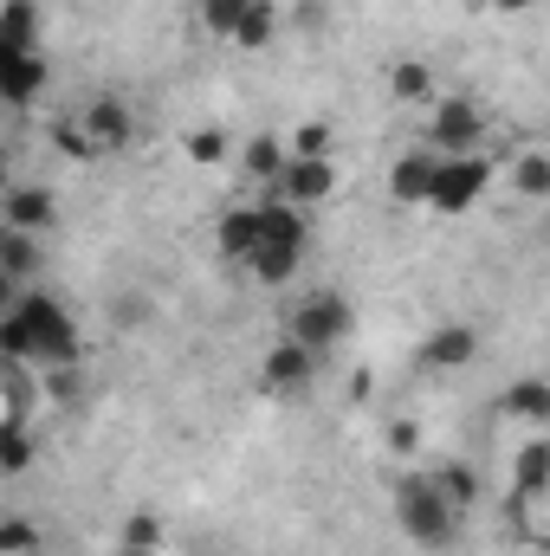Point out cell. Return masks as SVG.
<instances>
[{
  "mask_svg": "<svg viewBox=\"0 0 550 556\" xmlns=\"http://www.w3.org/2000/svg\"><path fill=\"white\" fill-rule=\"evenodd\" d=\"M0 356L26 376L59 369V363H85V337L78 317L46 291V285H20V298L0 311Z\"/></svg>",
  "mask_w": 550,
  "mask_h": 556,
  "instance_id": "cell-1",
  "label": "cell"
},
{
  "mask_svg": "<svg viewBox=\"0 0 550 556\" xmlns=\"http://www.w3.org/2000/svg\"><path fill=\"white\" fill-rule=\"evenodd\" d=\"M396 518H402V531L414 538V551H453L466 511H453V505L427 485V472H409V479L396 485Z\"/></svg>",
  "mask_w": 550,
  "mask_h": 556,
  "instance_id": "cell-2",
  "label": "cell"
},
{
  "mask_svg": "<svg viewBox=\"0 0 550 556\" xmlns=\"http://www.w3.org/2000/svg\"><path fill=\"white\" fill-rule=\"evenodd\" d=\"M492 162L479 155V149H466V155H440L434 162V175H427V214H447V220H460V214H473L479 201H486V188H492Z\"/></svg>",
  "mask_w": 550,
  "mask_h": 556,
  "instance_id": "cell-3",
  "label": "cell"
},
{
  "mask_svg": "<svg viewBox=\"0 0 550 556\" xmlns=\"http://www.w3.org/2000/svg\"><path fill=\"white\" fill-rule=\"evenodd\" d=\"M357 330V311H350V298L343 291H304L291 311H285V337L291 343H304L317 363L330 356V350H343V337Z\"/></svg>",
  "mask_w": 550,
  "mask_h": 556,
  "instance_id": "cell-4",
  "label": "cell"
},
{
  "mask_svg": "<svg viewBox=\"0 0 550 556\" xmlns=\"http://www.w3.org/2000/svg\"><path fill=\"white\" fill-rule=\"evenodd\" d=\"M273 194L311 214L317 201L337 194V155H285V168L273 175Z\"/></svg>",
  "mask_w": 550,
  "mask_h": 556,
  "instance_id": "cell-5",
  "label": "cell"
},
{
  "mask_svg": "<svg viewBox=\"0 0 550 556\" xmlns=\"http://www.w3.org/2000/svg\"><path fill=\"white\" fill-rule=\"evenodd\" d=\"M479 137H486V117H479L473 98H440L434 104V117H427V149L434 155H466V149H479Z\"/></svg>",
  "mask_w": 550,
  "mask_h": 556,
  "instance_id": "cell-6",
  "label": "cell"
},
{
  "mask_svg": "<svg viewBox=\"0 0 550 556\" xmlns=\"http://www.w3.org/2000/svg\"><path fill=\"white\" fill-rule=\"evenodd\" d=\"M39 91H46V52L0 39V104H7V111H33Z\"/></svg>",
  "mask_w": 550,
  "mask_h": 556,
  "instance_id": "cell-7",
  "label": "cell"
},
{
  "mask_svg": "<svg viewBox=\"0 0 550 556\" xmlns=\"http://www.w3.org/2000/svg\"><path fill=\"white\" fill-rule=\"evenodd\" d=\"M260 247L253 253H278V260H304V247H311V220H304V207H291V201H278L266 194L260 207Z\"/></svg>",
  "mask_w": 550,
  "mask_h": 556,
  "instance_id": "cell-8",
  "label": "cell"
},
{
  "mask_svg": "<svg viewBox=\"0 0 550 556\" xmlns=\"http://www.w3.org/2000/svg\"><path fill=\"white\" fill-rule=\"evenodd\" d=\"M0 227H20V233H46L59 227V194L46 181H13L0 194Z\"/></svg>",
  "mask_w": 550,
  "mask_h": 556,
  "instance_id": "cell-9",
  "label": "cell"
},
{
  "mask_svg": "<svg viewBox=\"0 0 550 556\" xmlns=\"http://www.w3.org/2000/svg\"><path fill=\"white\" fill-rule=\"evenodd\" d=\"M260 382H266L273 395H304V389L317 382V356H311L304 343L278 337L273 350H266V363H260Z\"/></svg>",
  "mask_w": 550,
  "mask_h": 556,
  "instance_id": "cell-10",
  "label": "cell"
},
{
  "mask_svg": "<svg viewBox=\"0 0 550 556\" xmlns=\"http://www.w3.org/2000/svg\"><path fill=\"white\" fill-rule=\"evenodd\" d=\"M78 124H85V137L98 142L104 155H117V149L137 142V111H130L124 98H91V104L78 111Z\"/></svg>",
  "mask_w": 550,
  "mask_h": 556,
  "instance_id": "cell-11",
  "label": "cell"
},
{
  "mask_svg": "<svg viewBox=\"0 0 550 556\" xmlns=\"http://www.w3.org/2000/svg\"><path fill=\"white\" fill-rule=\"evenodd\" d=\"M512 498H525V505H545L550 498V440L545 433H532L512 453Z\"/></svg>",
  "mask_w": 550,
  "mask_h": 556,
  "instance_id": "cell-12",
  "label": "cell"
},
{
  "mask_svg": "<svg viewBox=\"0 0 550 556\" xmlns=\"http://www.w3.org/2000/svg\"><path fill=\"white\" fill-rule=\"evenodd\" d=\"M473 356H479V330H473V324H440V330H427V343H421V363H427V369H447V376L466 369Z\"/></svg>",
  "mask_w": 550,
  "mask_h": 556,
  "instance_id": "cell-13",
  "label": "cell"
},
{
  "mask_svg": "<svg viewBox=\"0 0 550 556\" xmlns=\"http://www.w3.org/2000/svg\"><path fill=\"white\" fill-rule=\"evenodd\" d=\"M434 149L421 142V149H402L396 162H389V201H402V207H421L427 201V175H434Z\"/></svg>",
  "mask_w": 550,
  "mask_h": 556,
  "instance_id": "cell-14",
  "label": "cell"
},
{
  "mask_svg": "<svg viewBox=\"0 0 550 556\" xmlns=\"http://www.w3.org/2000/svg\"><path fill=\"white\" fill-rule=\"evenodd\" d=\"M499 415L525 420L532 433H545V427H550V382H545V376H518V382L499 395Z\"/></svg>",
  "mask_w": 550,
  "mask_h": 556,
  "instance_id": "cell-15",
  "label": "cell"
},
{
  "mask_svg": "<svg viewBox=\"0 0 550 556\" xmlns=\"http://www.w3.org/2000/svg\"><path fill=\"white\" fill-rule=\"evenodd\" d=\"M0 273L13 278V285H33V278L46 273V247H39V233L0 227Z\"/></svg>",
  "mask_w": 550,
  "mask_h": 556,
  "instance_id": "cell-16",
  "label": "cell"
},
{
  "mask_svg": "<svg viewBox=\"0 0 550 556\" xmlns=\"http://www.w3.org/2000/svg\"><path fill=\"white\" fill-rule=\"evenodd\" d=\"M33 459H39V433H33V420L7 415L0 420V472L20 479V472H33Z\"/></svg>",
  "mask_w": 550,
  "mask_h": 556,
  "instance_id": "cell-17",
  "label": "cell"
},
{
  "mask_svg": "<svg viewBox=\"0 0 550 556\" xmlns=\"http://www.w3.org/2000/svg\"><path fill=\"white\" fill-rule=\"evenodd\" d=\"M214 247H221L227 260H240V266H247V260H253V247H260V214H253V207H227V214H221V227H214Z\"/></svg>",
  "mask_w": 550,
  "mask_h": 556,
  "instance_id": "cell-18",
  "label": "cell"
},
{
  "mask_svg": "<svg viewBox=\"0 0 550 556\" xmlns=\"http://www.w3.org/2000/svg\"><path fill=\"white\" fill-rule=\"evenodd\" d=\"M427 485H434L453 511H473V505H479V472H473L466 459H440V466L427 472Z\"/></svg>",
  "mask_w": 550,
  "mask_h": 556,
  "instance_id": "cell-19",
  "label": "cell"
},
{
  "mask_svg": "<svg viewBox=\"0 0 550 556\" xmlns=\"http://www.w3.org/2000/svg\"><path fill=\"white\" fill-rule=\"evenodd\" d=\"M273 39H278V7L273 0H253V7L240 13V26H234L227 46H240V52H266Z\"/></svg>",
  "mask_w": 550,
  "mask_h": 556,
  "instance_id": "cell-20",
  "label": "cell"
},
{
  "mask_svg": "<svg viewBox=\"0 0 550 556\" xmlns=\"http://www.w3.org/2000/svg\"><path fill=\"white\" fill-rule=\"evenodd\" d=\"M234 162H240L247 181H266V188H273V175L285 168V142L278 137H253L247 149H234Z\"/></svg>",
  "mask_w": 550,
  "mask_h": 556,
  "instance_id": "cell-21",
  "label": "cell"
},
{
  "mask_svg": "<svg viewBox=\"0 0 550 556\" xmlns=\"http://www.w3.org/2000/svg\"><path fill=\"white\" fill-rule=\"evenodd\" d=\"M0 39L7 46H39V0H0Z\"/></svg>",
  "mask_w": 550,
  "mask_h": 556,
  "instance_id": "cell-22",
  "label": "cell"
},
{
  "mask_svg": "<svg viewBox=\"0 0 550 556\" xmlns=\"http://www.w3.org/2000/svg\"><path fill=\"white\" fill-rule=\"evenodd\" d=\"M512 188H518L525 201H550V155L545 149H525V155L512 162Z\"/></svg>",
  "mask_w": 550,
  "mask_h": 556,
  "instance_id": "cell-23",
  "label": "cell"
},
{
  "mask_svg": "<svg viewBox=\"0 0 550 556\" xmlns=\"http://www.w3.org/2000/svg\"><path fill=\"white\" fill-rule=\"evenodd\" d=\"M39 544H46V531L26 511H7L0 518V556H39Z\"/></svg>",
  "mask_w": 550,
  "mask_h": 556,
  "instance_id": "cell-24",
  "label": "cell"
},
{
  "mask_svg": "<svg viewBox=\"0 0 550 556\" xmlns=\"http://www.w3.org/2000/svg\"><path fill=\"white\" fill-rule=\"evenodd\" d=\"M39 395L72 408V402L85 395V363H59V369H39Z\"/></svg>",
  "mask_w": 550,
  "mask_h": 556,
  "instance_id": "cell-25",
  "label": "cell"
},
{
  "mask_svg": "<svg viewBox=\"0 0 550 556\" xmlns=\"http://www.w3.org/2000/svg\"><path fill=\"white\" fill-rule=\"evenodd\" d=\"M52 149H59L65 162H98V155H104L98 142L85 137V124H78V117H59V124H52Z\"/></svg>",
  "mask_w": 550,
  "mask_h": 556,
  "instance_id": "cell-26",
  "label": "cell"
},
{
  "mask_svg": "<svg viewBox=\"0 0 550 556\" xmlns=\"http://www.w3.org/2000/svg\"><path fill=\"white\" fill-rule=\"evenodd\" d=\"M427 85H434V72H427L421 59H402V65H389V98H396V104H414V98H427Z\"/></svg>",
  "mask_w": 550,
  "mask_h": 556,
  "instance_id": "cell-27",
  "label": "cell"
},
{
  "mask_svg": "<svg viewBox=\"0 0 550 556\" xmlns=\"http://www.w3.org/2000/svg\"><path fill=\"white\" fill-rule=\"evenodd\" d=\"M182 149H188V162H195V168H221V162L234 155L221 130H188V137H182Z\"/></svg>",
  "mask_w": 550,
  "mask_h": 556,
  "instance_id": "cell-28",
  "label": "cell"
},
{
  "mask_svg": "<svg viewBox=\"0 0 550 556\" xmlns=\"http://www.w3.org/2000/svg\"><path fill=\"white\" fill-rule=\"evenodd\" d=\"M247 7H253V0H201V26H208L214 39H234V26H240Z\"/></svg>",
  "mask_w": 550,
  "mask_h": 556,
  "instance_id": "cell-29",
  "label": "cell"
},
{
  "mask_svg": "<svg viewBox=\"0 0 550 556\" xmlns=\"http://www.w3.org/2000/svg\"><path fill=\"white\" fill-rule=\"evenodd\" d=\"M124 551H162V518L155 511H130L124 518Z\"/></svg>",
  "mask_w": 550,
  "mask_h": 556,
  "instance_id": "cell-30",
  "label": "cell"
},
{
  "mask_svg": "<svg viewBox=\"0 0 550 556\" xmlns=\"http://www.w3.org/2000/svg\"><path fill=\"white\" fill-rule=\"evenodd\" d=\"M285 155H330V124H324V117L298 124V130H291V142H285Z\"/></svg>",
  "mask_w": 550,
  "mask_h": 556,
  "instance_id": "cell-31",
  "label": "cell"
},
{
  "mask_svg": "<svg viewBox=\"0 0 550 556\" xmlns=\"http://www.w3.org/2000/svg\"><path fill=\"white\" fill-rule=\"evenodd\" d=\"M414 440H421L414 420H396V427H389V446H396V453H414Z\"/></svg>",
  "mask_w": 550,
  "mask_h": 556,
  "instance_id": "cell-32",
  "label": "cell"
},
{
  "mask_svg": "<svg viewBox=\"0 0 550 556\" xmlns=\"http://www.w3.org/2000/svg\"><path fill=\"white\" fill-rule=\"evenodd\" d=\"M492 7H499V13H532L538 0H492Z\"/></svg>",
  "mask_w": 550,
  "mask_h": 556,
  "instance_id": "cell-33",
  "label": "cell"
},
{
  "mask_svg": "<svg viewBox=\"0 0 550 556\" xmlns=\"http://www.w3.org/2000/svg\"><path fill=\"white\" fill-rule=\"evenodd\" d=\"M13 298H20V285H13V278L0 273V311H7V304H13Z\"/></svg>",
  "mask_w": 550,
  "mask_h": 556,
  "instance_id": "cell-34",
  "label": "cell"
},
{
  "mask_svg": "<svg viewBox=\"0 0 550 556\" xmlns=\"http://www.w3.org/2000/svg\"><path fill=\"white\" fill-rule=\"evenodd\" d=\"M124 556H155V551H124Z\"/></svg>",
  "mask_w": 550,
  "mask_h": 556,
  "instance_id": "cell-35",
  "label": "cell"
}]
</instances>
